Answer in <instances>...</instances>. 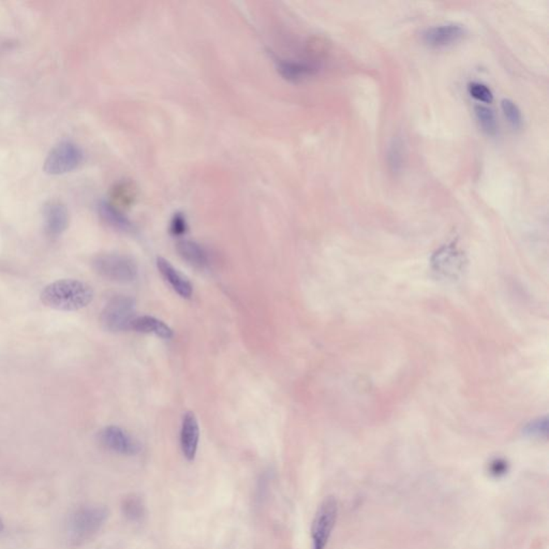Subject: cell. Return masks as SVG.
<instances>
[{"label": "cell", "mask_w": 549, "mask_h": 549, "mask_svg": "<svg viewBox=\"0 0 549 549\" xmlns=\"http://www.w3.org/2000/svg\"><path fill=\"white\" fill-rule=\"evenodd\" d=\"M40 300L48 308L62 312H76L92 302L94 290L90 284L81 280H57L42 290Z\"/></svg>", "instance_id": "6da1fadb"}, {"label": "cell", "mask_w": 549, "mask_h": 549, "mask_svg": "<svg viewBox=\"0 0 549 549\" xmlns=\"http://www.w3.org/2000/svg\"><path fill=\"white\" fill-rule=\"evenodd\" d=\"M109 518V510L104 506L88 504L80 506L69 515L66 524V540L76 547L92 540Z\"/></svg>", "instance_id": "7a4b0ae2"}, {"label": "cell", "mask_w": 549, "mask_h": 549, "mask_svg": "<svg viewBox=\"0 0 549 549\" xmlns=\"http://www.w3.org/2000/svg\"><path fill=\"white\" fill-rule=\"evenodd\" d=\"M92 267L101 277L119 284L134 282L139 276L134 260L125 254H100L92 261Z\"/></svg>", "instance_id": "3957f363"}, {"label": "cell", "mask_w": 549, "mask_h": 549, "mask_svg": "<svg viewBox=\"0 0 549 549\" xmlns=\"http://www.w3.org/2000/svg\"><path fill=\"white\" fill-rule=\"evenodd\" d=\"M134 314L135 300L130 296H116L111 298L101 312V325L108 332L129 331Z\"/></svg>", "instance_id": "277c9868"}, {"label": "cell", "mask_w": 549, "mask_h": 549, "mask_svg": "<svg viewBox=\"0 0 549 549\" xmlns=\"http://www.w3.org/2000/svg\"><path fill=\"white\" fill-rule=\"evenodd\" d=\"M82 149L70 141H62L52 148L44 161L43 171L52 176L67 174L82 165Z\"/></svg>", "instance_id": "5b68a950"}, {"label": "cell", "mask_w": 549, "mask_h": 549, "mask_svg": "<svg viewBox=\"0 0 549 549\" xmlns=\"http://www.w3.org/2000/svg\"><path fill=\"white\" fill-rule=\"evenodd\" d=\"M338 517V503L328 496L319 506L312 526V549H325L332 536Z\"/></svg>", "instance_id": "8992f818"}, {"label": "cell", "mask_w": 549, "mask_h": 549, "mask_svg": "<svg viewBox=\"0 0 549 549\" xmlns=\"http://www.w3.org/2000/svg\"><path fill=\"white\" fill-rule=\"evenodd\" d=\"M98 437L100 443L113 453L123 456H135L140 453V443L118 426H106L101 429Z\"/></svg>", "instance_id": "52a82bcc"}, {"label": "cell", "mask_w": 549, "mask_h": 549, "mask_svg": "<svg viewBox=\"0 0 549 549\" xmlns=\"http://www.w3.org/2000/svg\"><path fill=\"white\" fill-rule=\"evenodd\" d=\"M465 34V28L459 24H444L426 29L423 34V41L431 48H446L459 42Z\"/></svg>", "instance_id": "ba28073f"}, {"label": "cell", "mask_w": 549, "mask_h": 549, "mask_svg": "<svg viewBox=\"0 0 549 549\" xmlns=\"http://www.w3.org/2000/svg\"><path fill=\"white\" fill-rule=\"evenodd\" d=\"M179 441L183 457L189 461L195 460L199 447L200 426L193 412H187L183 415Z\"/></svg>", "instance_id": "9c48e42d"}, {"label": "cell", "mask_w": 549, "mask_h": 549, "mask_svg": "<svg viewBox=\"0 0 549 549\" xmlns=\"http://www.w3.org/2000/svg\"><path fill=\"white\" fill-rule=\"evenodd\" d=\"M44 225L50 237L62 235L69 225V211L66 205L58 201H50L44 205Z\"/></svg>", "instance_id": "30bf717a"}, {"label": "cell", "mask_w": 549, "mask_h": 549, "mask_svg": "<svg viewBox=\"0 0 549 549\" xmlns=\"http://www.w3.org/2000/svg\"><path fill=\"white\" fill-rule=\"evenodd\" d=\"M157 267L173 290L183 298H190L193 293L191 282L162 256L157 258Z\"/></svg>", "instance_id": "8fae6325"}, {"label": "cell", "mask_w": 549, "mask_h": 549, "mask_svg": "<svg viewBox=\"0 0 549 549\" xmlns=\"http://www.w3.org/2000/svg\"><path fill=\"white\" fill-rule=\"evenodd\" d=\"M130 330L144 334L156 335L163 339H171L174 335L169 325L151 316L135 317L131 322Z\"/></svg>", "instance_id": "7c38bea8"}, {"label": "cell", "mask_w": 549, "mask_h": 549, "mask_svg": "<svg viewBox=\"0 0 549 549\" xmlns=\"http://www.w3.org/2000/svg\"><path fill=\"white\" fill-rule=\"evenodd\" d=\"M176 250L187 263L191 264L195 267L204 268L209 265V253L205 248L197 242L189 239L181 240L177 243Z\"/></svg>", "instance_id": "4fadbf2b"}, {"label": "cell", "mask_w": 549, "mask_h": 549, "mask_svg": "<svg viewBox=\"0 0 549 549\" xmlns=\"http://www.w3.org/2000/svg\"><path fill=\"white\" fill-rule=\"evenodd\" d=\"M98 211L101 218L114 229L119 231L132 233L135 228L132 222L117 209L116 205L110 202L101 201L98 204Z\"/></svg>", "instance_id": "5bb4252c"}, {"label": "cell", "mask_w": 549, "mask_h": 549, "mask_svg": "<svg viewBox=\"0 0 549 549\" xmlns=\"http://www.w3.org/2000/svg\"><path fill=\"white\" fill-rule=\"evenodd\" d=\"M387 162L389 172L394 175L401 174L405 162V142L399 135L394 137L387 151Z\"/></svg>", "instance_id": "9a60e30c"}, {"label": "cell", "mask_w": 549, "mask_h": 549, "mask_svg": "<svg viewBox=\"0 0 549 549\" xmlns=\"http://www.w3.org/2000/svg\"><path fill=\"white\" fill-rule=\"evenodd\" d=\"M280 74L286 80L292 82H300L304 78L314 76L316 69L304 62H292V60H280L278 62Z\"/></svg>", "instance_id": "2e32d148"}, {"label": "cell", "mask_w": 549, "mask_h": 549, "mask_svg": "<svg viewBox=\"0 0 549 549\" xmlns=\"http://www.w3.org/2000/svg\"><path fill=\"white\" fill-rule=\"evenodd\" d=\"M122 513L131 522H141L146 516V506L137 494L127 496L122 502Z\"/></svg>", "instance_id": "e0dca14e"}, {"label": "cell", "mask_w": 549, "mask_h": 549, "mask_svg": "<svg viewBox=\"0 0 549 549\" xmlns=\"http://www.w3.org/2000/svg\"><path fill=\"white\" fill-rule=\"evenodd\" d=\"M474 114L480 130L483 131L488 137H496L499 131V124L496 120V114L492 109L478 104L474 106Z\"/></svg>", "instance_id": "ac0fdd59"}, {"label": "cell", "mask_w": 549, "mask_h": 549, "mask_svg": "<svg viewBox=\"0 0 549 549\" xmlns=\"http://www.w3.org/2000/svg\"><path fill=\"white\" fill-rule=\"evenodd\" d=\"M501 110L506 117V122L515 130H520L524 125L522 111L518 108L517 104L510 99H502Z\"/></svg>", "instance_id": "d6986e66"}, {"label": "cell", "mask_w": 549, "mask_h": 549, "mask_svg": "<svg viewBox=\"0 0 549 549\" xmlns=\"http://www.w3.org/2000/svg\"><path fill=\"white\" fill-rule=\"evenodd\" d=\"M113 197L124 206H130L135 199L134 188L131 183H120L114 188Z\"/></svg>", "instance_id": "ffe728a7"}, {"label": "cell", "mask_w": 549, "mask_h": 549, "mask_svg": "<svg viewBox=\"0 0 549 549\" xmlns=\"http://www.w3.org/2000/svg\"><path fill=\"white\" fill-rule=\"evenodd\" d=\"M468 92L472 98L475 99L478 102L492 103L494 101V94L485 84L482 83L472 82L468 85Z\"/></svg>", "instance_id": "44dd1931"}, {"label": "cell", "mask_w": 549, "mask_h": 549, "mask_svg": "<svg viewBox=\"0 0 549 549\" xmlns=\"http://www.w3.org/2000/svg\"><path fill=\"white\" fill-rule=\"evenodd\" d=\"M547 428H548V423L547 419H536L532 423L527 425L524 428V433L529 437L542 438L547 436Z\"/></svg>", "instance_id": "7402d4cb"}, {"label": "cell", "mask_w": 549, "mask_h": 549, "mask_svg": "<svg viewBox=\"0 0 549 549\" xmlns=\"http://www.w3.org/2000/svg\"><path fill=\"white\" fill-rule=\"evenodd\" d=\"M169 231L174 236H181L188 231V223L185 215L181 213H176L171 220Z\"/></svg>", "instance_id": "603a6c76"}, {"label": "cell", "mask_w": 549, "mask_h": 549, "mask_svg": "<svg viewBox=\"0 0 549 549\" xmlns=\"http://www.w3.org/2000/svg\"><path fill=\"white\" fill-rule=\"evenodd\" d=\"M506 470L508 469H506V462L501 461V460H496V461L492 462V467H490V473L499 478V476L506 474Z\"/></svg>", "instance_id": "cb8c5ba5"}, {"label": "cell", "mask_w": 549, "mask_h": 549, "mask_svg": "<svg viewBox=\"0 0 549 549\" xmlns=\"http://www.w3.org/2000/svg\"><path fill=\"white\" fill-rule=\"evenodd\" d=\"M4 529H5V524H4L3 520L0 517V532H3Z\"/></svg>", "instance_id": "d4e9b609"}]
</instances>
